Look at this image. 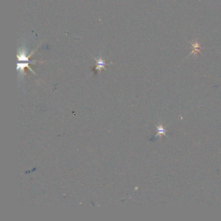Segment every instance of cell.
<instances>
[{"label":"cell","mask_w":221,"mask_h":221,"mask_svg":"<svg viewBox=\"0 0 221 221\" xmlns=\"http://www.w3.org/2000/svg\"><path fill=\"white\" fill-rule=\"evenodd\" d=\"M93 58L96 61V65H95V71H99V72H100L102 70H103V69H104V70H106L105 66L109 65V64H107L106 62V60H103L101 57H100L99 58H96L93 56Z\"/></svg>","instance_id":"cell-1"},{"label":"cell","mask_w":221,"mask_h":221,"mask_svg":"<svg viewBox=\"0 0 221 221\" xmlns=\"http://www.w3.org/2000/svg\"><path fill=\"white\" fill-rule=\"evenodd\" d=\"M191 44L192 45L193 51L190 54V55H192V54H194V55H197V53L201 52L200 50H202V48L200 47V45L199 44V43L198 42L197 40H195L194 42H191Z\"/></svg>","instance_id":"cell-2"}]
</instances>
